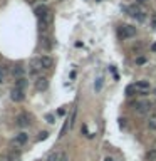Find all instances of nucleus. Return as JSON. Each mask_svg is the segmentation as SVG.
Returning a JSON list of instances; mask_svg holds the SVG:
<instances>
[{"label": "nucleus", "mask_w": 156, "mask_h": 161, "mask_svg": "<svg viewBox=\"0 0 156 161\" xmlns=\"http://www.w3.org/2000/svg\"><path fill=\"white\" fill-rule=\"evenodd\" d=\"M126 94H128L129 97H133V96H136V94H139L138 86H136V84H131V86H128V87H126Z\"/></svg>", "instance_id": "ddd939ff"}, {"label": "nucleus", "mask_w": 156, "mask_h": 161, "mask_svg": "<svg viewBox=\"0 0 156 161\" xmlns=\"http://www.w3.org/2000/svg\"><path fill=\"white\" fill-rule=\"evenodd\" d=\"M65 112H67V109H65V107H61V109H59L57 111V114H61V116H64Z\"/></svg>", "instance_id": "b1692460"}, {"label": "nucleus", "mask_w": 156, "mask_h": 161, "mask_svg": "<svg viewBox=\"0 0 156 161\" xmlns=\"http://www.w3.org/2000/svg\"><path fill=\"white\" fill-rule=\"evenodd\" d=\"M148 128L151 129V131H156V114H153L151 118L148 119Z\"/></svg>", "instance_id": "f3484780"}, {"label": "nucleus", "mask_w": 156, "mask_h": 161, "mask_svg": "<svg viewBox=\"0 0 156 161\" xmlns=\"http://www.w3.org/2000/svg\"><path fill=\"white\" fill-rule=\"evenodd\" d=\"M146 0H138V4H144Z\"/></svg>", "instance_id": "cd10ccee"}, {"label": "nucleus", "mask_w": 156, "mask_h": 161, "mask_svg": "<svg viewBox=\"0 0 156 161\" xmlns=\"http://www.w3.org/2000/svg\"><path fill=\"white\" fill-rule=\"evenodd\" d=\"M148 62V59L144 57V55H139V57H136V64L138 65H143V64H146Z\"/></svg>", "instance_id": "6ab92c4d"}, {"label": "nucleus", "mask_w": 156, "mask_h": 161, "mask_svg": "<svg viewBox=\"0 0 156 161\" xmlns=\"http://www.w3.org/2000/svg\"><path fill=\"white\" fill-rule=\"evenodd\" d=\"M136 35V27L134 25H119L118 27V37L121 40H126L129 37H134Z\"/></svg>", "instance_id": "f257e3e1"}, {"label": "nucleus", "mask_w": 156, "mask_h": 161, "mask_svg": "<svg viewBox=\"0 0 156 161\" xmlns=\"http://www.w3.org/2000/svg\"><path fill=\"white\" fill-rule=\"evenodd\" d=\"M67 159H69L67 153H65V151H62V153H61V158H59V161H67Z\"/></svg>", "instance_id": "412c9836"}, {"label": "nucleus", "mask_w": 156, "mask_h": 161, "mask_svg": "<svg viewBox=\"0 0 156 161\" xmlns=\"http://www.w3.org/2000/svg\"><path fill=\"white\" fill-rule=\"evenodd\" d=\"M24 72H25V69H24V65H20V64H17L14 69H12V74L15 75V79L24 77Z\"/></svg>", "instance_id": "9b49d317"}, {"label": "nucleus", "mask_w": 156, "mask_h": 161, "mask_svg": "<svg viewBox=\"0 0 156 161\" xmlns=\"http://www.w3.org/2000/svg\"><path fill=\"white\" fill-rule=\"evenodd\" d=\"M40 71H42V62H40V59H32V61H30V74L39 75Z\"/></svg>", "instance_id": "9d476101"}, {"label": "nucleus", "mask_w": 156, "mask_h": 161, "mask_svg": "<svg viewBox=\"0 0 156 161\" xmlns=\"http://www.w3.org/2000/svg\"><path fill=\"white\" fill-rule=\"evenodd\" d=\"M34 14H35V17L39 18V20H40V18H47L49 17V8L45 7L44 4H40V5H37V7H35Z\"/></svg>", "instance_id": "6e6552de"}, {"label": "nucleus", "mask_w": 156, "mask_h": 161, "mask_svg": "<svg viewBox=\"0 0 156 161\" xmlns=\"http://www.w3.org/2000/svg\"><path fill=\"white\" fill-rule=\"evenodd\" d=\"M45 121H47L49 124H54L55 119H54V116H52V114H47V116H45Z\"/></svg>", "instance_id": "aec40b11"}, {"label": "nucleus", "mask_w": 156, "mask_h": 161, "mask_svg": "<svg viewBox=\"0 0 156 161\" xmlns=\"http://www.w3.org/2000/svg\"><path fill=\"white\" fill-rule=\"evenodd\" d=\"M128 14H129L131 17L138 18V20H144V14H143L141 7H139L138 4H133V5H129V7H128Z\"/></svg>", "instance_id": "39448f33"}, {"label": "nucleus", "mask_w": 156, "mask_h": 161, "mask_svg": "<svg viewBox=\"0 0 156 161\" xmlns=\"http://www.w3.org/2000/svg\"><path fill=\"white\" fill-rule=\"evenodd\" d=\"M5 82V75H4V69L0 67V84H4Z\"/></svg>", "instance_id": "4be33fe9"}, {"label": "nucleus", "mask_w": 156, "mask_h": 161, "mask_svg": "<svg viewBox=\"0 0 156 161\" xmlns=\"http://www.w3.org/2000/svg\"><path fill=\"white\" fill-rule=\"evenodd\" d=\"M133 107H134V111L139 112V114H146V112L151 109V104H149L148 101L139 99V101H134V102H133Z\"/></svg>", "instance_id": "7ed1b4c3"}, {"label": "nucleus", "mask_w": 156, "mask_h": 161, "mask_svg": "<svg viewBox=\"0 0 156 161\" xmlns=\"http://www.w3.org/2000/svg\"><path fill=\"white\" fill-rule=\"evenodd\" d=\"M27 79L25 77H18V79H15V87H18V89H25L27 87Z\"/></svg>", "instance_id": "4468645a"}, {"label": "nucleus", "mask_w": 156, "mask_h": 161, "mask_svg": "<svg viewBox=\"0 0 156 161\" xmlns=\"http://www.w3.org/2000/svg\"><path fill=\"white\" fill-rule=\"evenodd\" d=\"M144 159H146V161H156V148H153V149L146 151Z\"/></svg>", "instance_id": "2eb2a0df"}, {"label": "nucleus", "mask_w": 156, "mask_h": 161, "mask_svg": "<svg viewBox=\"0 0 156 161\" xmlns=\"http://www.w3.org/2000/svg\"><path fill=\"white\" fill-rule=\"evenodd\" d=\"M32 116L29 114V112H20V114L17 116V126L18 128H29V126H32Z\"/></svg>", "instance_id": "f03ea898"}, {"label": "nucleus", "mask_w": 156, "mask_h": 161, "mask_svg": "<svg viewBox=\"0 0 156 161\" xmlns=\"http://www.w3.org/2000/svg\"><path fill=\"white\" fill-rule=\"evenodd\" d=\"M153 25L156 27V15H154V18H153Z\"/></svg>", "instance_id": "bb28decb"}, {"label": "nucleus", "mask_w": 156, "mask_h": 161, "mask_svg": "<svg viewBox=\"0 0 156 161\" xmlns=\"http://www.w3.org/2000/svg\"><path fill=\"white\" fill-rule=\"evenodd\" d=\"M61 153H62V151H57V149L51 151V153H49V156H47V161H59Z\"/></svg>", "instance_id": "dca6fc26"}, {"label": "nucleus", "mask_w": 156, "mask_h": 161, "mask_svg": "<svg viewBox=\"0 0 156 161\" xmlns=\"http://www.w3.org/2000/svg\"><path fill=\"white\" fill-rule=\"evenodd\" d=\"M76 114H77V111H72L69 118H67V119L64 121V126L61 128V136H65V134H67V132L71 131V126H72V121L76 119Z\"/></svg>", "instance_id": "423d86ee"}, {"label": "nucleus", "mask_w": 156, "mask_h": 161, "mask_svg": "<svg viewBox=\"0 0 156 161\" xmlns=\"http://www.w3.org/2000/svg\"><path fill=\"white\" fill-rule=\"evenodd\" d=\"M47 87H49V79L44 77V75H39L35 79V91L44 92V91H47Z\"/></svg>", "instance_id": "0eeeda50"}, {"label": "nucleus", "mask_w": 156, "mask_h": 161, "mask_svg": "<svg viewBox=\"0 0 156 161\" xmlns=\"http://www.w3.org/2000/svg\"><path fill=\"white\" fill-rule=\"evenodd\" d=\"M40 2H45V0H40Z\"/></svg>", "instance_id": "c756f323"}, {"label": "nucleus", "mask_w": 156, "mask_h": 161, "mask_svg": "<svg viewBox=\"0 0 156 161\" xmlns=\"http://www.w3.org/2000/svg\"><path fill=\"white\" fill-rule=\"evenodd\" d=\"M102 81H104L102 77H98V79H96V82H94V89H96V92H99V91L102 89Z\"/></svg>", "instance_id": "a211bd4d"}, {"label": "nucleus", "mask_w": 156, "mask_h": 161, "mask_svg": "<svg viewBox=\"0 0 156 161\" xmlns=\"http://www.w3.org/2000/svg\"><path fill=\"white\" fill-rule=\"evenodd\" d=\"M151 50H153V52H156V44H153V45H151Z\"/></svg>", "instance_id": "a878e982"}, {"label": "nucleus", "mask_w": 156, "mask_h": 161, "mask_svg": "<svg viewBox=\"0 0 156 161\" xmlns=\"http://www.w3.org/2000/svg\"><path fill=\"white\" fill-rule=\"evenodd\" d=\"M106 161H113V158H106Z\"/></svg>", "instance_id": "c85d7f7f"}, {"label": "nucleus", "mask_w": 156, "mask_h": 161, "mask_svg": "<svg viewBox=\"0 0 156 161\" xmlns=\"http://www.w3.org/2000/svg\"><path fill=\"white\" fill-rule=\"evenodd\" d=\"M45 138H47V132H45V131H42V132H40V136H39V139H37V141H42V139H45Z\"/></svg>", "instance_id": "5701e85b"}, {"label": "nucleus", "mask_w": 156, "mask_h": 161, "mask_svg": "<svg viewBox=\"0 0 156 161\" xmlns=\"http://www.w3.org/2000/svg\"><path fill=\"white\" fill-rule=\"evenodd\" d=\"M0 161H2V159H0Z\"/></svg>", "instance_id": "7c9ffc66"}, {"label": "nucleus", "mask_w": 156, "mask_h": 161, "mask_svg": "<svg viewBox=\"0 0 156 161\" xmlns=\"http://www.w3.org/2000/svg\"><path fill=\"white\" fill-rule=\"evenodd\" d=\"M69 77H71V79H74V77H76V71H71V74H69Z\"/></svg>", "instance_id": "393cba45"}, {"label": "nucleus", "mask_w": 156, "mask_h": 161, "mask_svg": "<svg viewBox=\"0 0 156 161\" xmlns=\"http://www.w3.org/2000/svg\"><path fill=\"white\" fill-rule=\"evenodd\" d=\"M40 62H42V69H51L52 65H54V61H52L49 55H45V57H40Z\"/></svg>", "instance_id": "f8f14e48"}, {"label": "nucleus", "mask_w": 156, "mask_h": 161, "mask_svg": "<svg viewBox=\"0 0 156 161\" xmlns=\"http://www.w3.org/2000/svg\"><path fill=\"white\" fill-rule=\"evenodd\" d=\"M24 97H25V94H24V89L14 87V89L10 91V99L14 101V102H20V101H24Z\"/></svg>", "instance_id": "1a4fd4ad"}, {"label": "nucleus", "mask_w": 156, "mask_h": 161, "mask_svg": "<svg viewBox=\"0 0 156 161\" xmlns=\"http://www.w3.org/2000/svg\"><path fill=\"white\" fill-rule=\"evenodd\" d=\"M27 141H29V134L22 131V132H18L14 139H12V146H14V148H22V146H25V144H27Z\"/></svg>", "instance_id": "20e7f679"}]
</instances>
